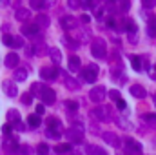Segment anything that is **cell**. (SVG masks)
I'll list each match as a JSON object with an SVG mask.
<instances>
[{
  "mask_svg": "<svg viewBox=\"0 0 156 155\" xmlns=\"http://www.w3.org/2000/svg\"><path fill=\"white\" fill-rule=\"evenodd\" d=\"M62 133H64L62 122H60L56 117H49V119H47V131H45V135H47L49 139H58Z\"/></svg>",
  "mask_w": 156,
  "mask_h": 155,
  "instance_id": "obj_1",
  "label": "cell"
},
{
  "mask_svg": "<svg viewBox=\"0 0 156 155\" xmlns=\"http://www.w3.org/2000/svg\"><path fill=\"white\" fill-rule=\"evenodd\" d=\"M91 53H93V57L94 59H105L107 57V44H105V40L102 39H94L93 40V44H91Z\"/></svg>",
  "mask_w": 156,
  "mask_h": 155,
  "instance_id": "obj_2",
  "label": "cell"
},
{
  "mask_svg": "<svg viewBox=\"0 0 156 155\" xmlns=\"http://www.w3.org/2000/svg\"><path fill=\"white\" fill-rule=\"evenodd\" d=\"M38 99L44 102V104L51 106V104H55V100H56V93H55V89H53V88H49V86H44V84H42L40 93H38Z\"/></svg>",
  "mask_w": 156,
  "mask_h": 155,
  "instance_id": "obj_3",
  "label": "cell"
},
{
  "mask_svg": "<svg viewBox=\"0 0 156 155\" xmlns=\"http://www.w3.org/2000/svg\"><path fill=\"white\" fill-rule=\"evenodd\" d=\"M91 115L94 117L96 120L109 122V120H111V117H113V112H111V108H109V106H98V108H94V110L91 112Z\"/></svg>",
  "mask_w": 156,
  "mask_h": 155,
  "instance_id": "obj_4",
  "label": "cell"
},
{
  "mask_svg": "<svg viewBox=\"0 0 156 155\" xmlns=\"http://www.w3.org/2000/svg\"><path fill=\"white\" fill-rule=\"evenodd\" d=\"M96 77H98V66H96V64H89V66L82 71V80L87 82V84L96 82Z\"/></svg>",
  "mask_w": 156,
  "mask_h": 155,
  "instance_id": "obj_5",
  "label": "cell"
},
{
  "mask_svg": "<svg viewBox=\"0 0 156 155\" xmlns=\"http://www.w3.org/2000/svg\"><path fill=\"white\" fill-rule=\"evenodd\" d=\"M66 135H67V139H69V142L73 144V142H82L83 141V130H82V126L78 124V126H73V128H69L67 131H66Z\"/></svg>",
  "mask_w": 156,
  "mask_h": 155,
  "instance_id": "obj_6",
  "label": "cell"
},
{
  "mask_svg": "<svg viewBox=\"0 0 156 155\" xmlns=\"http://www.w3.org/2000/svg\"><path fill=\"white\" fill-rule=\"evenodd\" d=\"M107 97V89H105V86H96V88H93L91 91H89V99L93 100V102H104V99Z\"/></svg>",
  "mask_w": 156,
  "mask_h": 155,
  "instance_id": "obj_7",
  "label": "cell"
},
{
  "mask_svg": "<svg viewBox=\"0 0 156 155\" xmlns=\"http://www.w3.org/2000/svg\"><path fill=\"white\" fill-rule=\"evenodd\" d=\"M2 88H4V93L7 95V97H16L18 95V89H16V84L11 80V78H5L4 82H2Z\"/></svg>",
  "mask_w": 156,
  "mask_h": 155,
  "instance_id": "obj_8",
  "label": "cell"
},
{
  "mask_svg": "<svg viewBox=\"0 0 156 155\" xmlns=\"http://www.w3.org/2000/svg\"><path fill=\"white\" fill-rule=\"evenodd\" d=\"M125 150H127V155H142V144L133 141V139H125Z\"/></svg>",
  "mask_w": 156,
  "mask_h": 155,
  "instance_id": "obj_9",
  "label": "cell"
},
{
  "mask_svg": "<svg viewBox=\"0 0 156 155\" xmlns=\"http://www.w3.org/2000/svg\"><path fill=\"white\" fill-rule=\"evenodd\" d=\"M102 139H104L109 146L120 148V139H118V135L115 133V131H104V133H102Z\"/></svg>",
  "mask_w": 156,
  "mask_h": 155,
  "instance_id": "obj_10",
  "label": "cell"
},
{
  "mask_svg": "<svg viewBox=\"0 0 156 155\" xmlns=\"http://www.w3.org/2000/svg\"><path fill=\"white\" fill-rule=\"evenodd\" d=\"M40 77L44 78V80H55V78L58 77V71H56V68H53V66H44V68L40 70Z\"/></svg>",
  "mask_w": 156,
  "mask_h": 155,
  "instance_id": "obj_11",
  "label": "cell"
},
{
  "mask_svg": "<svg viewBox=\"0 0 156 155\" xmlns=\"http://www.w3.org/2000/svg\"><path fill=\"white\" fill-rule=\"evenodd\" d=\"M129 91H131V95H133V97H136V99H145V97H147L145 88H144V86H140V84H133V86L129 88Z\"/></svg>",
  "mask_w": 156,
  "mask_h": 155,
  "instance_id": "obj_12",
  "label": "cell"
},
{
  "mask_svg": "<svg viewBox=\"0 0 156 155\" xmlns=\"http://www.w3.org/2000/svg\"><path fill=\"white\" fill-rule=\"evenodd\" d=\"M40 28L37 24H24L22 26V35H27V37H35V35H38Z\"/></svg>",
  "mask_w": 156,
  "mask_h": 155,
  "instance_id": "obj_13",
  "label": "cell"
},
{
  "mask_svg": "<svg viewBox=\"0 0 156 155\" xmlns=\"http://www.w3.org/2000/svg\"><path fill=\"white\" fill-rule=\"evenodd\" d=\"M18 62H20V59H18V55H16V53H9V55H5V59H4L5 68H16V66H18Z\"/></svg>",
  "mask_w": 156,
  "mask_h": 155,
  "instance_id": "obj_14",
  "label": "cell"
},
{
  "mask_svg": "<svg viewBox=\"0 0 156 155\" xmlns=\"http://www.w3.org/2000/svg\"><path fill=\"white\" fill-rule=\"evenodd\" d=\"M15 17H16V20H20V22H26V20H29V17H31V11H29L27 7H18V9H16V13H15Z\"/></svg>",
  "mask_w": 156,
  "mask_h": 155,
  "instance_id": "obj_15",
  "label": "cell"
},
{
  "mask_svg": "<svg viewBox=\"0 0 156 155\" xmlns=\"http://www.w3.org/2000/svg\"><path fill=\"white\" fill-rule=\"evenodd\" d=\"M49 24H51V18H49V15H45V13H40L37 15V26L38 28H49Z\"/></svg>",
  "mask_w": 156,
  "mask_h": 155,
  "instance_id": "obj_16",
  "label": "cell"
},
{
  "mask_svg": "<svg viewBox=\"0 0 156 155\" xmlns=\"http://www.w3.org/2000/svg\"><path fill=\"white\" fill-rule=\"evenodd\" d=\"M27 68H16L15 70V73H13V77L16 82H24V80H27Z\"/></svg>",
  "mask_w": 156,
  "mask_h": 155,
  "instance_id": "obj_17",
  "label": "cell"
},
{
  "mask_svg": "<svg viewBox=\"0 0 156 155\" xmlns=\"http://www.w3.org/2000/svg\"><path fill=\"white\" fill-rule=\"evenodd\" d=\"M64 84H66L67 89H73V91L80 89V82L75 77H64Z\"/></svg>",
  "mask_w": 156,
  "mask_h": 155,
  "instance_id": "obj_18",
  "label": "cell"
},
{
  "mask_svg": "<svg viewBox=\"0 0 156 155\" xmlns=\"http://www.w3.org/2000/svg\"><path fill=\"white\" fill-rule=\"evenodd\" d=\"M85 153L87 155H107L105 150H102L100 146H94V144H85Z\"/></svg>",
  "mask_w": 156,
  "mask_h": 155,
  "instance_id": "obj_19",
  "label": "cell"
},
{
  "mask_svg": "<svg viewBox=\"0 0 156 155\" xmlns=\"http://www.w3.org/2000/svg\"><path fill=\"white\" fill-rule=\"evenodd\" d=\"M49 57L55 64H60L62 62V51L58 47H49Z\"/></svg>",
  "mask_w": 156,
  "mask_h": 155,
  "instance_id": "obj_20",
  "label": "cell"
},
{
  "mask_svg": "<svg viewBox=\"0 0 156 155\" xmlns=\"http://www.w3.org/2000/svg\"><path fill=\"white\" fill-rule=\"evenodd\" d=\"M60 24H62V28H64V29H71V28H75V18H73L71 15L62 17V18H60Z\"/></svg>",
  "mask_w": 156,
  "mask_h": 155,
  "instance_id": "obj_21",
  "label": "cell"
},
{
  "mask_svg": "<svg viewBox=\"0 0 156 155\" xmlns=\"http://www.w3.org/2000/svg\"><path fill=\"white\" fill-rule=\"evenodd\" d=\"M55 150H56V153H62V155L69 153V152L73 150V144H71V142H62V144H56Z\"/></svg>",
  "mask_w": 156,
  "mask_h": 155,
  "instance_id": "obj_22",
  "label": "cell"
},
{
  "mask_svg": "<svg viewBox=\"0 0 156 155\" xmlns=\"http://www.w3.org/2000/svg\"><path fill=\"white\" fill-rule=\"evenodd\" d=\"M7 120H9V124L13 122V126L18 124V122H20V113H18V110H9V112H7Z\"/></svg>",
  "mask_w": 156,
  "mask_h": 155,
  "instance_id": "obj_23",
  "label": "cell"
},
{
  "mask_svg": "<svg viewBox=\"0 0 156 155\" xmlns=\"http://www.w3.org/2000/svg\"><path fill=\"white\" fill-rule=\"evenodd\" d=\"M123 28H125V31H127V33H136V31H138L136 22H134V20H131V18H127V20L123 22Z\"/></svg>",
  "mask_w": 156,
  "mask_h": 155,
  "instance_id": "obj_24",
  "label": "cell"
},
{
  "mask_svg": "<svg viewBox=\"0 0 156 155\" xmlns=\"http://www.w3.org/2000/svg\"><path fill=\"white\" fill-rule=\"evenodd\" d=\"M15 155H33V148L27 146V144H20V146L16 148Z\"/></svg>",
  "mask_w": 156,
  "mask_h": 155,
  "instance_id": "obj_25",
  "label": "cell"
},
{
  "mask_svg": "<svg viewBox=\"0 0 156 155\" xmlns=\"http://www.w3.org/2000/svg\"><path fill=\"white\" fill-rule=\"evenodd\" d=\"M69 70L71 71H78L80 70V59H78L76 55H71L69 57Z\"/></svg>",
  "mask_w": 156,
  "mask_h": 155,
  "instance_id": "obj_26",
  "label": "cell"
},
{
  "mask_svg": "<svg viewBox=\"0 0 156 155\" xmlns=\"http://www.w3.org/2000/svg\"><path fill=\"white\" fill-rule=\"evenodd\" d=\"M129 60H131V66H133V70H136V71H140V70H142V59H140V57H136V55H131V57H129Z\"/></svg>",
  "mask_w": 156,
  "mask_h": 155,
  "instance_id": "obj_27",
  "label": "cell"
},
{
  "mask_svg": "<svg viewBox=\"0 0 156 155\" xmlns=\"http://www.w3.org/2000/svg\"><path fill=\"white\" fill-rule=\"evenodd\" d=\"M40 122H42V119H40L37 113H35V115H29V117H27V124H29L31 128H38Z\"/></svg>",
  "mask_w": 156,
  "mask_h": 155,
  "instance_id": "obj_28",
  "label": "cell"
},
{
  "mask_svg": "<svg viewBox=\"0 0 156 155\" xmlns=\"http://www.w3.org/2000/svg\"><path fill=\"white\" fill-rule=\"evenodd\" d=\"M147 33H149V37H156V17L149 20V24H147Z\"/></svg>",
  "mask_w": 156,
  "mask_h": 155,
  "instance_id": "obj_29",
  "label": "cell"
},
{
  "mask_svg": "<svg viewBox=\"0 0 156 155\" xmlns=\"http://www.w3.org/2000/svg\"><path fill=\"white\" fill-rule=\"evenodd\" d=\"M2 42H4L7 47H15V37H13V35H9V33H4Z\"/></svg>",
  "mask_w": 156,
  "mask_h": 155,
  "instance_id": "obj_30",
  "label": "cell"
},
{
  "mask_svg": "<svg viewBox=\"0 0 156 155\" xmlns=\"http://www.w3.org/2000/svg\"><path fill=\"white\" fill-rule=\"evenodd\" d=\"M20 102H22L24 106H31V104H33V95H31V93H24V95L20 97Z\"/></svg>",
  "mask_w": 156,
  "mask_h": 155,
  "instance_id": "obj_31",
  "label": "cell"
},
{
  "mask_svg": "<svg viewBox=\"0 0 156 155\" xmlns=\"http://www.w3.org/2000/svg\"><path fill=\"white\" fill-rule=\"evenodd\" d=\"M144 120L151 126H156V113H145L144 115Z\"/></svg>",
  "mask_w": 156,
  "mask_h": 155,
  "instance_id": "obj_32",
  "label": "cell"
},
{
  "mask_svg": "<svg viewBox=\"0 0 156 155\" xmlns=\"http://www.w3.org/2000/svg\"><path fill=\"white\" fill-rule=\"evenodd\" d=\"M29 6H31L33 9H38V11H42V9L45 7V4H44V2H40V0H31V2H29Z\"/></svg>",
  "mask_w": 156,
  "mask_h": 155,
  "instance_id": "obj_33",
  "label": "cell"
},
{
  "mask_svg": "<svg viewBox=\"0 0 156 155\" xmlns=\"http://www.w3.org/2000/svg\"><path fill=\"white\" fill-rule=\"evenodd\" d=\"M66 42H67V47H69V49H73V51H75V49H78V46H80V44H78V40L69 39V37L66 39Z\"/></svg>",
  "mask_w": 156,
  "mask_h": 155,
  "instance_id": "obj_34",
  "label": "cell"
},
{
  "mask_svg": "<svg viewBox=\"0 0 156 155\" xmlns=\"http://www.w3.org/2000/svg\"><path fill=\"white\" fill-rule=\"evenodd\" d=\"M66 108H67L69 112H76L78 110V102L76 100H67V102H66Z\"/></svg>",
  "mask_w": 156,
  "mask_h": 155,
  "instance_id": "obj_35",
  "label": "cell"
},
{
  "mask_svg": "<svg viewBox=\"0 0 156 155\" xmlns=\"http://www.w3.org/2000/svg\"><path fill=\"white\" fill-rule=\"evenodd\" d=\"M37 153H38V155H47V153H49V146H47V144H38Z\"/></svg>",
  "mask_w": 156,
  "mask_h": 155,
  "instance_id": "obj_36",
  "label": "cell"
},
{
  "mask_svg": "<svg viewBox=\"0 0 156 155\" xmlns=\"http://www.w3.org/2000/svg\"><path fill=\"white\" fill-rule=\"evenodd\" d=\"M107 95H109V99H111V100H115V102H118V100L122 99V97H120V91H118V89H113V91H109Z\"/></svg>",
  "mask_w": 156,
  "mask_h": 155,
  "instance_id": "obj_37",
  "label": "cell"
},
{
  "mask_svg": "<svg viewBox=\"0 0 156 155\" xmlns=\"http://www.w3.org/2000/svg\"><path fill=\"white\" fill-rule=\"evenodd\" d=\"M11 130H13V126H11L9 122L2 126V131H4V135H5V137H9V135H11Z\"/></svg>",
  "mask_w": 156,
  "mask_h": 155,
  "instance_id": "obj_38",
  "label": "cell"
},
{
  "mask_svg": "<svg viewBox=\"0 0 156 155\" xmlns=\"http://www.w3.org/2000/svg\"><path fill=\"white\" fill-rule=\"evenodd\" d=\"M142 4H144V7H145V9H153V7L156 6V0H144Z\"/></svg>",
  "mask_w": 156,
  "mask_h": 155,
  "instance_id": "obj_39",
  "label": "cell"
},
{
  "mask_svg": "<svg viewBox=\"0 0 156 155\" xmlns=\"http://www.w3.org/2000/svg\"><path fill=\"white\" fill-rule=\"evenodd\" d=\"M120 9H122L123 13H127V11L131 9V2H127V0H125V2H122V4H120Z\"/></svg>",
  "mask_w": 156,
  "mask_h": 155,
  "instance_id": "obj_40",
  "label": "cell"
},
{
  "mask_svg": "<svg viewBox=\"0 0 156 155\" xmlns=\"http://www.w3.org/2000/svg\"><path fill=\"white\" fill-rule=\"evenodd\" d=\"M69 7H71V9H78V7H82V2H78V0H69Z\"/></svg>",
  "mask_w": 156,
  "mask_h": 155,
  "instance_id": "obj_41",
  "label": "cell"
},
{
  "mask_svg": "<svg viewBox=\"0 0 156 155\" xmlns=\"http://www.w3.org/2000/svg\"><path fill=\"white\" fill-rule=\"evenodd\" d=\"M129 42L131 44H136L138 42V33H129Z\"/></svg>",
  "mask_w": 156,
  "mask_h": 155,
  "instance_id": "obj_42",
  "label": "cell"
},
{
  "mask_svg": "<svg viewBox=\"0 0 156 155\" xmlns=\"http://www.w3.org/2000/svg\"><path fill=\"white\" fill-rule=\"evenodd\" d=\"M22 46H24L22 37H15V47H22Z\"/></svg>",
  "mask_w": 156,
  "mask_h": 155,
  "instance_id": "obj_43",
  "label": "cell"
},
{
  "mask_svg": "<svg viewBox=\"0 0 156 155\" xmlns=\"http://www.w3.org/2000/svg\"><path fill=\"white\" fill-rule=\"evenodd\" d=\"M44 112H45V106H44V104H38V106H37V115H44Z\"/></svg>",
  "mask_w": 156,
  "mask_h": 155,
  "instance_id": "obj_44",
  "label": "cell"
},
{
  "mask_svg": "<svg viewBox=\"0 0 156 155\" xmlns=\"http://www.w3.org/2000/svg\"><path fill=\"white\" fill-rule=\"evenodd\" d=\"M116 106H118V110H125V108H127V104H125V100H123V99H120V100H118Z\"/></svg>",
  "mask_w": 156,
  "mask_h": 155,
  "instance_id": "obj_45",
  "label": "cell"
},
{
  "mask_svg": "<svg viewBox=\"0 0 156 155\" xmlns=\"http://www.w3.org/2000/svg\"><path fill=\"white\" fill-rule=\"evenodd\" d=\"M15 128H16L18 131H24V130H26V124H24V122H18V124H15Z\"/></svg>",
  "mask_w": 156,
  "mask_h": 155,
  "instance_id": "obj_46",
  "label": "cell"
},
{
  "mask_svg": "<svg viewBox=\"0 0 156 155\" xmlns=\"http://www.w3.org/2000/svg\"><path fill=\"white\" fill-rule=\"evenodd\" d=\"M89 20H91V17H89V15H82V22H83V24H87Z\"/></svg>",
  "mask_w": 156,
  "mask_h": 155,
  "instance_id": "obj_47",
  "label": "cell"
},
{
  "mask_svg": "<svg viewBox=\"0 0 156 155\" xmlns=\"http://www.w3.org/2000/svg\"><path fill=\"white\" fill-rule=\"evenodd\" d=\"M153 100H154V106H156V95H154V97H153Z\"/></svg>",
  "mask_w": 156,
  "mask_h": 155,
  "instance_id": "obj_48",
  "label": "cell"
}]
</instances>
